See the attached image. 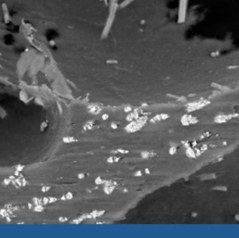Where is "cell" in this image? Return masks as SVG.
I'll list each match as a JSON object with an SVG mask.
<instances>
[{
	"label": "cell",
	"instance_id": "obj_4",
	"mask_svg": "<svg viewBox=\"0 0 239 238\" xmlns=\"http://www.w3.org/2000/svg\"><path fill=\"white\" fill-rule=\"evenodd\" d=\"M181 122L183 125H189V124L196 123L197 122V119L192 115H185L182 117Z\"/></svg>",
	"mask_w": 239,
	"mask_h": 238
},
{
	"label": "cell",
	"instance_id": "obj_5",
	"mask_svg": "<svg viewBox=\"0 0 239 238\" xmlns=\"http://www.w3.org/2000/svg\"><path fill=\"white\" fill-rule=\"evenodd\" d=\"M207 105V101H199V102H196L194 104L190 105V109H192V110H197V109L202 108L203 106Z\"/></svg>",
	"mask_w": 239,
	"mask_h": 238
},
{
	"label": "cell",
	"instance_id": "obj_21",
	"mask_svg": "<svg viewBox=\"0 0 239 238\" xmlns=\"http://www.w3.org/2000/svg\"><path fill=\"white\" fill-rule=\"evenodd\" d=\"M99 1H104V0H99Z\"/></svg>",
	"mask_w": 239,
	"mask_h": 238
},
{
	"label": "cell",
	"instance_id": "obj_7",
	"mask_svg": "<svg viewBox=\"0 0 239 238\" xmlns=\"http://www.w3.org/2000/svg\"><path fill=\"white\" fill-rule=\"evenodd\" d=\"M227 119V117L225 116V115H219L218 117H216V118L215 119V122H218V123H222L223 122H226Z\"/></svg>",
	"mask_w": 239,
	"mask_h": 238
},
{
	"label": "cell",
	"instance_id": "obj_2",
	"mask_svg": "<svg viewBox=\"0 0 239 238\" xmlns=\"http://www.w3.org/2000/svg\"><path fill=\"white\" fill-rule=\"evenodd\" d=\"M115 19V15L109 13V16L107 17V19L106 20L103 30H102V32H101V38H106L107 36H109L110 31L111 30L112 26L113 25Z\"/></svg>",
	"mask_w": 239,
	"mask_h": 238
},
{
	"label": "cell",
	"instance_id": "obj_3",
	"mask_svg": "<svg viewBox=\"0 0 239 238\" xmlns=\"http://www.w3.org/2000/svg\"><path fill=\"white\" fill-rule=\"evenodd\" d=\"M119 0H109V13L116 15L117 10L119 8Z\"/></svg>",
	"mask_w": 239,
	"mask_h": 238
},
{
	"label": "cell",
	"instance_id": "obj_17",
	"mask_svg": "<svg viewBox=\"0 0 239 238\" xmlns=\"http://www.w3.org/2000/svg\"><path fill=\"white\" fill-rule=\"evenodd\" d=\"M142 175V173L140 172V171H138V172L136 173V176H140V175Z\"/></svg>",
	"mask_w": 239,
	"mask_h": 238
},
{
	"label": "cell",
	"instance_id": "obj_13",
	"mask_svg": "<svg viewBox=\"0 0 239 238\" xmlns=\"http://www.w3.org/2000/svg\"><path fill=\"white\" fill-rule=\"evenodd\" d=\"M176 152V148H175V147H171V148L169 150V153H170V154H171V155H173Z\"/></svg>",
	"mask_w": 239,
	"mask_h": 238
},
{
	"label": "cell",
	"instance_id": "obj_1",
	"mask_svg": "<svg viewBox=\"0 0 239 238\" xmlns=\"http://www.w3.org/2000/svg\"><path fill=\"white\" fill-rule=\"evenodd\" d=\"M188 0H179L178 11V23L182 24L185 22L187 16Z\"/></svg>",
	"mask_w": 239,
	"mask_h": 238
},
{
	"label": "cell",
	"instance_id": "obj_20",
	"mask_svg": "<svg viewBox=\"0 0 239 238\" xmlns=\"http://www.w3.org/2000/svg\"><path fill=\"white\" fill-rule=\"evenodd\" d=\"M236 220H238V221H239V214H237V215L236 216Z\"/></svg>",
	"mask_w": 239,
	"mask_h": 238
},
{
	"label": "cell",
	"instance_id": "obj_16",
	"mask_svg": "<svg viewBox=\"0 0 239 238\" xmlns=\"http://www.w3.org/2000/svg\"><path fill=\"white\" fill-rule=\"evenodd\" d=\"M111 126H112V128H113V129H116V128H117V126H116V124H113V123L111 124Z\"/></svg>",
	"mask_w": 239,
	"mask_h": 238
},
{
	"label": "cell",
	"instance_id": "obj_18",
	"mask_svg": "<svg viewBox=\"0 0 239 238\" xmlns=\"http://www.w3.org/2000/svg\"><path fill=\"white\" fill-rule=\"evenodd\" d=\"M145 171H146V173H150V171H149V169H147V168H146V169H145Z\"/></svg>",
	"mask_w": 239,
	"mask_h": 238
},
{
	"label": "cell",
	"instance_id": "obj_14",
	"mask_svg": "<svg viewBox=\"0 0 239 238\" xmlns=\"http://www.w3.org/2000/svg\"><path fill=\"white\" fill-rule=\"evenodd\" d=\"M102 182H103V180H101V178H99V177L98 178V179H97V180H96V183H97V184H101Z\"/></svg>",
	"mask_w": 239,
	"mask_h": 238
},
{
	"label": "cell",
	"instance_id": "obj_9",
	"mask_svg": "<svg viewBox=\"0 0 239 238\" xmlns=\"http://www.w3.org/2000/svg\"><path fill=\"white\" fill-rule=\"evenodd\" d=\"M154 156V153L152 152H143V153H141V156L144 159H147L149 157H152Z\"/></svg>",
	"mask_w": 239,
	"mask_h": 238
},
{
	"label": "cell",
	"instance_id": "obj_10",
	"mask_svg": "<svg viewBox=\"0 0 239 238\" xmlns=\"http://www.w3.org/2000/svg\"><path fill=\"white\" fill-rule=\"evenodd\" d=\"M186 154H187V155L188 156H189V157H195L196 156V153H195V152L194 151V150H192V149H191V148H188L187 150V151H186Z\"/></svg>",
	"mask_w": 239,
	"mask_h": 238
},
{
	"label": "cell",
	"instance_id": "obj_19",
	"mask_svg": "<svg viewBox=\"0 0 239 238\" xmlns=\"http://www.w3.org/2000/svg\"><path fill=\"white\" fill-rule=\"evenodd\" d=\"M83 177H84V175H82V174L78 175V178H83Z\"/></svg>",
	"mask_w": 239,
	"mask_h": 238
},
{
	"label": "cell",
	"instance_id": "obj_15",
	"mask_svg": "<svg viewBox=\"0 0 239 238\" xmlns=\"http://www.w3.org/2000/svg\"><path fill=\"white\" fill-rule=\"evenodd\" d=\"M108 117H109V115H108V114H104V115L102 116L103 119H106Z\"/></svg>",
	"mask_w": 239,
	"mask_h": 238
},
{
	"label": "cell",
	"instance_id": "obj_8",
	"mask_svg": "<svg viewBox=\"0 0 239 238\" xmlns=\"http://www.w3.org/2000/svg\"><path fill=\"white\" fill-rule=\"evenodd\" d=\"M204 177H203L202 180H212V179H215L216 178V175L214 173H209V174H206L203 175Z\"/></svg>",
	"mask_w": 239,
	"mask_h": 238
},
{
	"label": "cell",
	"instance_id": "obj_6",
	"mask_svg": "<svg viewBox=\"0 0 239 238\" xmlns=\"http://www.w3.org/2000/svg\"><path fill=\"white\" fill-rule=\"evenodd\" d=\"M134 1V0H123L119 4V8L121 9H125L126 7H127L129 5H130L131 3H133Z\"/></svg>",
	"mask_w": 239,
	"mask_h": 238
},
{
	"label": "cell",
	"instance_id": "obj_12",
	"mask_svg": "<svg viewBox=\"0 0 239 238\" xmlns=\"http://www.w3.org/2000/svg\"><path fill=\"white\" fill-rule=\"evenodd\" d=\"M113 189H114V187H113V186H106V187L104 188V191H105V193H106V194H110V193H111L113 192Z\"/></svg>",
	"mask_w": 239,
	"mask_h": 238
},
{
	"label": "cell",
	"instance_id": "obj_11",
	"mask_svg": "<svg viewBox=\"0 0 239 238\" xmlns=\"http://www.w3.org/2000/svg\"><path fill=\"white\" fill-rule=\"evenodd\" d=\"M213 190H217V191H227V188L224 186H218L213 187Z\"/></svg>",
	"mask_w": 239,
	"mask_h": 238
}]
</instances>
